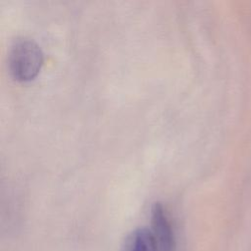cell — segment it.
I'll return each mask as SVG.
<instances>
[{"label":"cell","mask_w":251,"mask_h":251,"mask_svg":"<svg viewBox=\"0 0 251 251\" xmlns=\"http://www.w3.org/2000/svg\"><path fill=\"white\" fill-rule=\"evenodd\" d=\"M158 245L151 230L142 227L129 233L122 246L121 251H157Z\"/></svg>","instance_id":"3957f363"},{"label":"cell","mask_w":251,"mask_h":251,"mask_svg":"<svg viewBox=\"0 0 251 251\" xmlns=\"http://www.w3.org/2000/svg\"><path fill=\"white\" fill-rule=\"evenodd\" d=\"M152 228L160 251H175L176 241L174 232L167 217V214L160 203H155L152 207Z\"/></svg>","instance_id":"7a4b0ae2"},{"label":"cell","mask_w":251,"mask_h":251,"mask_svg":"<svg viewBox=\"0 0 251 251\" xmlns=\"http://www.w3.org/2000/svg\"><path fill=\"white\" fill-rule=\"evenodd\" d=\"M43 53L31 38L19 36L13 40L8 52V64L12 76L20 81L32 79L40 70Z\"/></svg>","instance_id":"6da1fadb"}]
</instances>
